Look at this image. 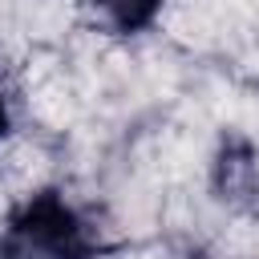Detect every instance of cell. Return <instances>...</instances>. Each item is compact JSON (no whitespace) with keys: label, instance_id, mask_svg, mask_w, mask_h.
I'll list each match as a JSON object with an SVG mask.
<instances>
[{"label":"cell","instance_id":"cell-1","mask_svg":"<svg viewBox=\"0 0 259 259\" xmlns=\"http://www.w3.org/2000/svg\"><path fill=\"white\" fill-rule=\"evenodd\" d=\"M101 251V235L61 190L28 194L0 231V259H97Z\"/></svg>","mask_w":259,"mask_h":259},{"label":"cell","instance_id":"cell-2","mask_svg":"<svg viewBox=\"0 0 259 259\" xmlns=\"http://www.w3.org/2000/svg\"><path fill=\"white\" fill-rule=\"evenodd\" d=\"M89 4L97 8V16H101L113 32L134 36V32H146V28L158 20V12H162L166 0H89Z\"/></svg>","mask_w":259,"mask_h":259},{"label":"cell","instance_id":"cell-3","mask_svg":"<svg viewBox=\"0 0 259 259\" xmlns=\"http://www.w3.org/2000/svg\"><path fill=\"white\" fill-rule=\"evenodd\" d=\"M12 130V109H8V93H4V85H0V138Z\"/></svg>","mask_w":259,"mask_h":259}]
</instances>
